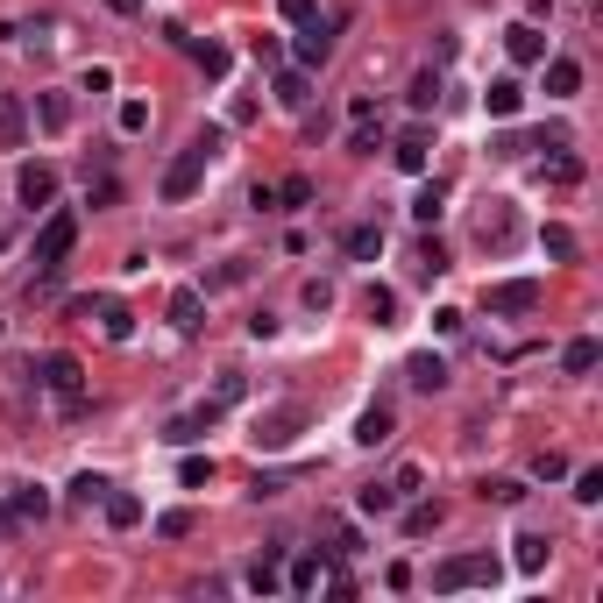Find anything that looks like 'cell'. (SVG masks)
I'll return each instance as SVG.
<instances>
[{"label":"cell","instance_id":"cell-19","mask_svg":"<svg viewBox=\"0 0 603 603\" xmlns=\"http://www.w3.org/2000/svg\"><path fill=\"white\" fill-rule=\"evenodd\" d=\"M100 504H107V525H114V533H128V525H142V497H128V490H107Z\"/></svg>","mask_w":603,"mask_h":603},{"label":"cell","instance_id":"cell-26","mask_svg":"<svg viewBox=\"0 0 603 603\" xmlns=\"http://www.w3.org/2000/svg\"><path fill=\"white\" fill-rule=\"evenodd\" d=\"M391 157H398V171H426V128H412V135H398V149H391Z\"/></svg>","mask_w":603,"mask_h":603},{"label":"cell","instance_id":"cell-48","mask_svg":"<svg viewBox=\"0 0 603 603\" xmlns=\"http://www.w3.org/2000/svg\"><path fill=\"white\" fill-rule=\"evenodd\" d=\"M284 22H298V29H306V22H313V0H284Z\"/></svg>","mask_w":603,"mask_h":603},{"label":"cell","instance_id":"cell-36","mask_svg":"<svg viewBox=\"0 0 603 603\" xmlns=\"http://www.w3.org/2000/svg\"><path fill=\"white\" fill-rule=\"evenodd\" d=\"M320 568H327L320 554H306V561H291V589H298V596H306V589H320Z\"/></svg>","mask_w":603,"mask_h":603},{"label":"cell","instance_id":"cell-46","mask_svg":"<svg viewBox=\"0 0 603 603\" xmlns=\"http://www.w3.org/2000/svg\"><path fill=\"white\" fill-rule=\"evenodd\" d=\"M121 128L142 135V128H149V107H142V100H121Z\"/></svg>","mask_w":603,"mask_h":603},{"label":"cell","instance_id":"cell-30","mask_svg":"<svg viewBox=\"0 0 603 603\" xmlns=\"http://www.w3.org/2000/svg\"><path fill=\"white\" fill-rule=\"evenodd\" d=\"M341 249H348L355 263H369L376 249H384V228H348V235H341Z\"/></svg>","mask_w":603,"mask_h":603},{"label":"cell","instance_id":"cell-21","mask_svg":"<svg viewBox=\"0 0 603 603\" xmlns=\"http://www.w3.org/2000/svg\"><path fill=\"white\" fill-rule=\"evenodd\" d=\"M213 419H220V405H199V412H185V419H171V433H164V440H178V447H185V440H199V433H213Z\"/></svg>","mask_w":603,"mask_h":603},{"label":"cell","instance_id":"cell-7","mask_svg":"<svg viewBox=\"0 0 603 603\" xmlns=\"http://www.w3.org/2000/svg\"><path fill=\"white\" fill-rule=\"evenodd\" d=\"M15 199H22L29 213H43V206L57 199V171H50V164H22V171H15Z\"/></svg>","mask_w":603,"mask_h":603},{"label":"cell","instance_id":"cell-2","mask_svg":"<svg viewBox=\"0 0 603 603\" xmlns=\"http://www.w3.org/2000/svg\"><path fill=\"white\" fill-rule=\"evenodd\" d=\"M476 582H483V589L497 582V554H455V561H440V568H433V589H440V596L476 589Z\"/></svg>","mask_w":603,"mask_h":603},{"label":"cell","instance_id":"cell-6","mask_svg":"<svg viewBox=\"0 0 603 603\" xmlns=\"http://www.w3.org/2000/svg\"><path fill=\"white\" fill-rule=\"evenodd\" d=\"M298 426H306V412H298V405H284V412H263L249 440H256V447H270V455H277V447H291V440H298Z\"/></svg>","mask_w":603,"mask_h":603},{"label":"cell","instance_id":"cell-28","mask_svg":"<svg viewBox=\"0 0 603 603\" xmlns=\"http://www.w3.org/2000/svg\"><path fill=\"white\" fill-rule=\"evenodd\" d=\"M313 93H306V64L298 71H277V107H306Z\"/></svg>","mask_w":603,"mask_h":603},{"label":"cell","instance_id":"cell-33","mask_svg":"<svg viewBox=\"0 0 603 603\" xmlns=\"http://www.w3.org/2000/svg\"><path fill=\"white\" fill-rule=\"evenodd\" d=\"M107 490H114V483H107V476H93V469H86V476H71V504H100Z\"/></svg>","mask_w":603,"mask_h":603},{"label":"cell","instance_id":"cell-9","mask_svg":"<svg viewBox=\"0 0 603 603\" xmlns=\"http://www.w3.org/2000/svg\"><path fill=\"white\" fill-rule=\"evenodd\" d=\"M171 327H178V334H199V327H206V298H199L192 284L171 291Z\"/></svg>","mask_w":603,"mask_h":603},{"label":"cell","instance_id":"cell-31","mask_svg":"<svg viewBox=\"0 0 603 603\" xmlns=\"http://www.w3.org/2000/svg\"><path fill=\"white\" fill-rule=\"evenodd\" d=\"M100 327H107V341H128V334H135V313L121 306V298H107V306H100Z\"/></svg>","mask_w":603,"mask_h":603},{"label":"cell","instance_id":"cell-47","mask_svg":"<svg viewBox=\"0 0 603 603\" xmlns=\"http://www.w3.org/2000/svg\"><path fill=\"white\" fill-rule=\"evenodd\" d=\"M306 306H313V313H327V306H334V284H327V277H313V284H306Z\"/></svg>","mask_w":603,"mask_h":603},{"label":"cell","instance_id":"cell-16","mask_svg":"<svg viewBox=\"0 0 603 603\" xmlns=\"http://www.w3.org/2000/svg\"><path fill=\"white\" fill-rule=\"evenodd\" d=\"M164 36H171V43H185V50L199 57V71H206V79H220V71H228V50H220V43H192L185 29H164Z\"/></svg>","mask_w":603,"mask_h":603},{"label":"cell","instance_id":"cell-29","mask_svg":"<svg viewBox=\"0 0 603 603\" xmlns=\"http://www.w3.org/2000/svg\"><path fill=\"white\" fill-rule=\"evenodd\" d=\"M405 100H412V114H433V107H440V71H419Z\"/></svg>","mask_w":603,"mask_h":603},{"label":"cell","instance_id":"cell-34","mask_svg":"<svg viewBox=\"0 0 603 603\" xmlns=\"http://www.w3.org/2000/svg\"><path fill=\"white\" fill-rule=\"evenodd\" d=\"M440 206H447V185H426V192L412 199V220H426V228H433V220H440Z\"/></svg>","mask_w":603,"mask_h":603},{"label":"cell","instance_id":"cell-14","mask_svg":"<svg viewBox=\"0 0 603 603\" xmlns=\"http://www.w3.org/2000/svg\"><path fill=\"white\" fill-rule=\"evenodd\" d=\"M596 362H603V341H596V334H582V341L561 348V369H568V376H589Z\"/></svg>","mask_w":603,"mask_h":603},{"label":"cell","instance_id":"cell-44","mask_svg":"<svg viewBox=\"0 0 603 603\" xmlns=\"http://www.w3.org/2000/svg\"><path fill=\"white\" fill-rule=\"evenodd\" d=\"M533 476H540V483H554V476H568V455H561V447H547V455L533 462Z\"/></svg>","mask_w":603,"mask_h":603},{"label":"cell","instance_id":"cell-13","mask_svg":"<svg viewBox=\"0 0 603 603\" xmlns=\"http://www.w3.org/2000/svg\"><path fill=\"white\" fill-rule=\"evenodd\" d=\"M547 93L554 100H575L582 93V64L575 57H547Z\"/></svg>","mask_w":603,"mask_h":603},{"label":"cell","instance_id":"cell-15","mask_svg":"<svg viewBox=\"0 0 603 603\" xmlns=\"http://www.w3.org/2000/svg\"><path fill=\"white\" fill-rule=\"evenodd\" d=\"M405 384H412V391H440V384H447V362H440V355H412V362H405Z\"/></svg>","mask_w":603,"mask_h":603},{"label":"cell","instance_id":"cell-38","mask_svg":"<svg viewBox=\"0 0 603 603\" xmlns=\"http://www.w3.org/2000/svg\"><path fill=\"white\" fill-rule=\"evenodd\" d=\"M412 270H419V277H440V270H447V249H440V242H419Z\"/></svg>","mask_w":603,"mask_h":603},{"label":"cell","instance_id":"cell-27","mask_svg":"<svg viewBox=\"0 0 603 603\" xmlns=\"http://www.w3.org/2000/svg\"><path fill=\"white\" fill-rule=\"evenodd\" d=\"M362 518H384V511H398V483H362Z\"/></svg>","mask_w":603,"mask_h":603},{"label":"cell","instance_id":"cell-8","mask_svg":"<svg viewBox=\"0 0 603 603\" xmlns=\"http://www.w3.org/2000/svg\"><path fill=\"white\" fill-rule=\"evenodd\" d=\"M511 235H518V213H511L504 199H490V206L476 213V242H483V249H504Z\"/></svg>","mask_w":603,"mask_h":603},{"label":"cell","instance_id":"cell-23","mask_svg":"<svg viewBox=\"0 0 603 603\" xmlns=\"http://www.w3.org/2000/svg\"><path fill=\"white\" fill-rule=\"evenodd\" d=\"M447 525V504H412L405 511V540H426V533H440Z\"/></svg>","mask_w":603,"mask_h":603},{"label":"cell","instance_id":"cell-42","mask_svg":"<svg viewBox=\"0 0 603 603\" xmlns=\"http://www.w3.org/2000/svg\"><path fill=\"white\" fill-rule=\"evenodd\" d=\"M575 504H603V469H582L575 476Z\"/></svg>","mask_w":603,"mask_h":603},{"label":"cell","instance_id":"cell-41","mask_svg":"<svg viewBox=\"0 0 603 603\" xmlns=\"http://www.w3.org/2000/svg\"><path fill=\"white\" fill-rule=\"evenodd\" d=\"M178 483H185V490H199V483H213V462H199V455H185V462H178Z\"/></svg>","mask_w":603,"mask_h":603},{"label":"cell","instance_id":"cell-1","mask_svg":"<svg viewBox=\"0 0 603 603\" xmlns=\"http://www.w3.org/2000/svg\"><path fill=\"white\" fill-rule=\"evenodd\" d=\"M213 149H220V128H199V135L178 149V164L164 171V199H192V192H199V178H206V164H213Z\"/></svg>","mask_w":603,"mask_h":603},{"label":"cell","instance_id":"cell-11","mask_svg":"<svg viewBox=\"0 0 603 603\" xmlns=\"http://www.w3.org/2000/svg\"><path fill=\"white\" fill-rule=\"evenodd\" d=\"M504 50H511V57H518V64H547V36H540V29H533V22H518V29H511V36H504Z\"/></svg>","mask_w":603,"mask_h":603},{"label":"cell","instance_id":"cell-12","mask_svg":"<svg viewBox=\"0 0 603 603\" xmlns=\"http://www.w3.org/2000/svg\"><path fill=\"white\" fill-rule=\"evenodd\" d=\"M391 433H398V419H391V405H369V412L355 419V440H362V447H384Z\"/></svg>","mask_w":603,"mask_h":603},{"label":"cell","instance_id":"cell-45","mask_svg":"<svg viewBox=\"0 0 603 603\" xmlns=\"http://www.w3.org/2000/svg\"><path fill=\"white\" fill-rule=\"evenodd\" d=\"M157 533H164V540H185V533H192V511H164Z\"/></svg>","mask_w":603,"mask_h":603},{"label":"cell","instance_id":"cell-3","mask_svg":"<svg viewBox=\"0 0 603 603\" xmlns=\"http://www.w3.org/2000/svg\"><path fill=\"white\" fill-rule=\"evenodd\" d=\"M71 242H79V213H43V228H36V270H57L71 256Z\"/></svg>","mask_w":603,"mask_h":603},{"label":"cell","instance_id":"cell-39","mask_svg":"<svg viewBox=\"0 0 603 603\" xmlns=\"http://www.w3.org/2000/svg\"><path fill=\"white\" fill-rule=\"evenodd\" d=\"M483 497H490V504H518V497H525V483H518V476H490V483H483Z\"/></svg>","mask_w":603,"mask_h":603},{"label":"cell","instance_id":"cell-40","mask_svg":"<svg viewBox=\"0 0 603 603\" xmlns=\"http://www.w3.org/2000/svg\"><path fill=\"white\" fill-rule=\"evenodd\" d=\"M43 511H50V497H43L36 483H22V490H15V518H43Z\"/></svg>","mask_w":603,"mask_h":603},{"label":"cell","instance_id":"cell-4","mask_svg":"<svg viewBox=\"0 0 603 603\" xmlns=\"http://www.w3.org/2000/svg\"><path fill=\"white\" fill-rule=\"evenodd\" d=\"M43 384H50L71 412H86V369L71 362V355H43Z\"/></svg>","mask_w":603,"mask_h":603},{"label":"cell","instance_id":"cell-49","mask_svg":"<svg viewBox=\"0 0 603 603\" xmlns=\"http://www.w3.org/2000/svg\"><path fill=\"white\" fill-rule=\"evenodd\" d=\"M107 8H114V15H142V0H107Z\"/></svg>","mask_w":603,"mask_h":603},{"label":"cell","instance_id":"cell-35","mask_svg":"<svg viewBox=\"0 0 603 603\" xmlns=\"http://www.w3.org/2000/svg\"><path fill=\"white\" fill-rule=\"evenodd\" d=\"M376 142H384V128H376V121H355V135H348V157H376Z\"/></svg>","mask_w":603,"mask_h":603},{"label":"cell","instance_id":"cell-25","mask_svg":"<svg viewBox=\"0 0 603 603\" xmlns=\"http://www.w3.org/2000/svg\"><path fill=\"white\" fill-rule=\"evenodd\" d=\"M540 249H547L554 263H575V256H582V242H575V228H561V220H554V228H540Z\"/></svg>","mask_w":603,"mask_h":603},{"label":"cell","instance_id":"cell-24","mask_svg":"<svg viewBox=\"0 0 603 603\" xmlns=\"http://www.w3.org/2000/svg\"><path fill=\"white\" fill-rule=\"evenodd\" d=\"M327 50H334V36H327V22L313 15L306 36H298V64H327Z\"/></svg>","mask_w":603,"mask_h":603},{"label":"cell","instance_id":"cell-22","mask_svg":"<svg viewBox=\"0 0 603 603\" xmlns=\"http://www.w3.org/2000/svg\"><path fill=\"white\" fill-rule=\"evenodd\" d=\"M511 547H518V554H511V561H518V568H525V575H540V568H547V554H554V547H547V533H518V540H511Z\"/></svg>","mask_w":603,"mask_h":603},{"label":"cell","instance_id":"cell-37","mask_svg":"<svg viewBox=\"0 0 603 603\" xmlns=\"http://www.w3.org/2000/svg\"><path fill=\"white\" fill-rule=\"evenodd\" d=\"M277 206H284V213L313 206V185H306V178H284V185H277Z\"/></svg>","mask_w":603,"mask_h":603},{"label":"cell","instance_id":"cell-10","mask_svg":"<svg viewBox=\"0 0 603 603\" xmlns=\"http://www.w3.org/2000/svg\"><path fill=\"white\" fill-rule=\"evenodd\" d=\"M518 107H525V86H518V79H490V93H483V114H490V121H511Z\"/></svg>","mask_w":603,"mask_h":603},{"label":"cell","instance_id":"cell-5","mask_svg":"<svg viewBox=\"0 0 603 603\" xmlns=\"http://www.w3.org/2000/svg\"><path fill=\"white\" fill-rule=\"evenodd\" d=\"M483 306H490V313H540V284H533V277L490 284V291H483Z\"/></svg>","mask_w":603,"mask_h":603},{"label":"cell","instance_id":"cell-20","mask_svg":"<svg viewBox=\"0 0 603 603\" xmlns=\"http://www.w3.org/2000/svg\"><path fill=\"white\" fill-rule=\"evenodd\" d=\"M36 121H43L50 135H64V128H71V93H36Z\"/></svg>","mask_w":603,"mask_h":603},{"label":"cell","instance_id":"cell-18","mask_svg":"<svg viewBox=\"0 0 603 603\" xmlns=\"http://www.w3.org/2000/svg\"><path fill=\"white\" fill-rule=\"evenodd\" d=\"M547 185H582V157H568V142H554V157L540 164Z\"/></svg>","mask_w":603,"mask_h":603},{"label":"cell","instance_id":"cell-43","mask_svg":"<svg viewBox=\"0 0 603 603\" xmlns=\"http://www.w3.org/2000/svg\"><path fill=\"white\" fill-rule=\"evenodd\" d=\"M0 142H22V100H0Z\"/></svg>","mask_w":603,"mask_h":603},{"label":"cell","instance_id":"cell-32","mask_svg":"<svg viewBox=\"0 0 603 603\" xmlns=\"http://www.w3.org/2000/svg\"><path fill=\"white\" fill-rule=\"evenodd\" d=\"M277 554H284V547H270V554L249 568V589H263V596H270V589H284V575H277Z\"/></svg>","mask_w":603,"mask_h":603},{"label":"cell","instance_id":"cell-17","mask_svg":"<svg viewBox=\"0 0 603 603\" xmlns=\"http://www.w3.org/2000/svg\"><path fill=\"white\" fill-rule=\"evenodd\" d=\"M362 313H369L376 327H398V291H391V284H369V291H362Z\"/></svg>","mask_w":603,"mask_h":603}]
</instances>
